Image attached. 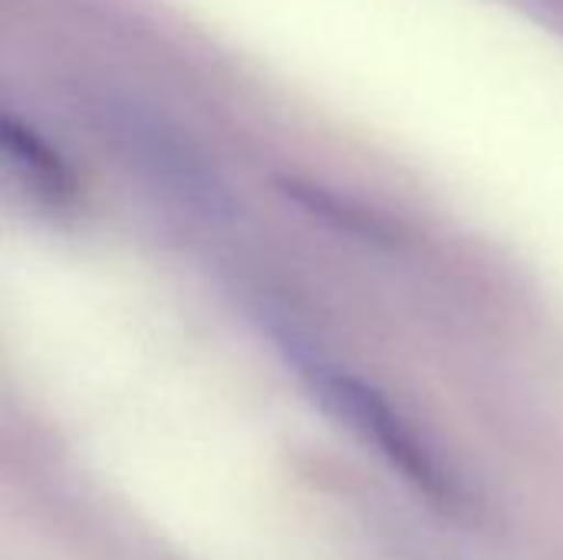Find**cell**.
Returning a JSON list of instances; mask_svg holds the SVG:
<instances>
[{
  "mask_svg": "<svg viewBox=\"0 0 563 560\" xmlns=\"http://www.w3.org/2000/svg\"><path fill=\"white\" fill-rule=\"evenodd\" d=\"M287 356L300 370L313 399L379 459H386V465L396 469L419 495L449 515L468 512V492L452 465H445L435 446L373 383L320 360L300 343H287Z\"/></svg>",
  "mask_w": 563,
  "mask_h": 560,
  "instance_id": "cell-1",
  "label": "cell"
},
{
  "mask_svg": "<svg viewBox=\"0 0 563 560\" xmlns=\"http://www.w3.org/2000/svg\"><path fill=\"white\" fill-rule=\"evenodd\" d=\"M3 145H7V155H10L13 162H23V168L30 172V182H36V185L46 188V191L66 188L63 168H59L56 158L43 149V142L33 139L30 129L16 125L13 119H3Z\"/></svg>",
  "mask_w": 563,
  "mask_h": 560,
  "instance_id": "cell-2",
  "label": "cell"
}]
</instances>
